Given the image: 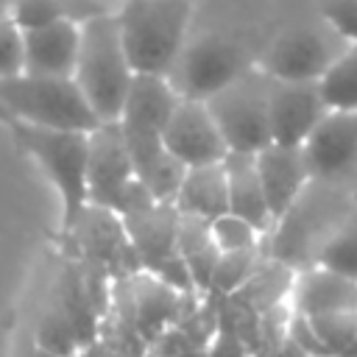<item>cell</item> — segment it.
Returning <instances> with one entry per match:
<instances>
[{
    "instance_id": "obj_29",
    "label": "cell",
    "mask_w": 357,
    "mask_h": 357,
    "mask_svg": "<svg viewBox=\"0 0 357 357\" xmlns=\"http://www.w3.org/2000/svg\"><path fill=\"white\" fill-rule=\"evenodd\" d=\"M265 357H307V354H304L298 346H293L290 340H284L282 346H276V349H273V351H268Z\"/></svg>"
},
{
    "instance_id": "obj_25",
    "label": "cell",
    "mask_w": 357,
    "mask_h": 357,
    "mask_svg": "<svg viewBox=\"0 0 357 357\" xmlns=\"http://www.w3.org/2000/svg\"><path fill=\"white\" fill-rule=\"evenodd\" d=\"M209 231H212V243L218 245V251H243V248H251V245H259L262 243V234L245 223L243 218L231 215V212H223L220 218L209 220Z\"/></svg>"
},
{
    "instance_id": "obj_7",
    "label": "cell",
    "mask_w": 357,
    "mask_h": 357,
    "mask_svg": "<svg viewBox=\"0 0 357 357\" xmlns=\"http://www.w3.org/2000/svg\"><path fill=\"white\" fill-rule=\"evenodd\" d=\"M268 86L271 78L257 67H248L243 75H237L231 84L204 100L229 151L257 153L271 142Z\"/></svg>"
},
{
    "instance_id": "obj_35",
    "label": "cell",
    "mask_w": 357,
    "mask_h": 357,
    "mask_svg": "<svg viewBox=\"0 0 357 357\" xmlns=\"http://www.w3.org/2000/svg\"><path fill=\"white\" fill-rule=\"evenodd\" d=\"M117 3H123V0H117Z\"/></svg>"
},
{
    "instance_id": "obj_12",
    "label": "cell",
    "mask_w": 357,
    "mask_h": 357,
    "mask_svg": "<svg viewBox=\"0 0 357 357\" xmlns=\"http://www.w3.org/2000/svg\"><path fill=\"white\" fill-rule=\"evenodd\" d=\"M162 145L184 167L218 165L229 153L226 139L218 131L206 103L204 100H187V98H178L176 109L170 112L165 131H162Z\"/></svg>"
},
{
    "instance_id": "obj_27",
    "label": "cell",
    "mask_w": 357,
    "mask_h": 357,
    "mask_svg": "<svg viewBox=\"0 0 357 357\" xmlns=\"http://www.w3.org/2000/svg\"><path fill=\"white\" fill-rule=\"evenodd\" d=\"M25 70V53H22V31L6 17L0 25V78L20 75Z\"/></svg>"
},
{
    "instance_id": "obj_18",
    "label": "cell",
    "mask_w": 357,
    "mask_h": 357,
    "mask_svg": "<svg viewBox=\"0 0 357 357\" xmlns=\"http://www.w3.org/2000/svg\"><path fill=\"white\" fill-rule=\"evenodd\" d=\"M223 170H226V190H229V212L251 223L259 234H268L273 229V218L262 195L254 153L229 151L223 159Z\"/></svg>"
},
{
    "instance_id": "obj_8",
    "label": "cell",
    "mask_w": 357,
    "mask_h": 357,
    "mask_svg": "<svg viewBox=\"0 0 357 357\" xmlns=\"http://www.w3.org/2000/svg\"><path fill=\"white\" fill-rule=\"evenodd\" d=\"M248 67H254V56L245 50V45L220 33H206L184 45L173 70L167 73V84L178 98L209 100Z\"/></svg>"
},
{
    "instance_id": "obj_23",
    "label": "cell",
    "mask_w": 357,
    "mask_h": 357,
    "mask_svg": "<svg viewBox=\"0 0 357 357\" xmlns=\"http://www.w3.org/2000/svg\"><path fill=\"white\" fill-rule=\"evenodd\" d=\"M310 324H312V332L318 335L321 346L326 349V357H343L351 349V343L357 340V310L312 315Z\"/></svg>"
},
{
    "instance_id": "obj_6",
    "label": "cell",
    "mask_w": 357,
    "mask_h": 357,
    "mask_svg": "<svg viewBox=\"0 0 357 357\" xmlns=\"http://www.w3.org/2000/svg\"><path fill=\"white\" fill-rule=\"evenodd\" d=\"M346 47L349 45L326 22L293 25L262 47L254 67L273 81H321Z\"/></svg>"
},
{
    "instance_id": "obj_19",
    "label": "cell",
    "mask_w": 357,
    "mask_h": 357,
    "mask_svg": "<svg viewBox=\"0 0 357 357\" xmlns=\"http://www.w3.org/2000/svg\"><path fill=\"white\" fill-rule=\"evenodd\" d=\"M173 206L181 215H192L201 220H215L223 212H229V190H226L223 162L187 167L181 187L173 198Z\"/></svg>"
},
{
    "instance_id": "obj_14",
    "label": "cell",
    "mask_w": 357,
    "mask_h": 357,
    "mask_svg": "<svg viewBox=\"0 0 357 357\" xmlns=\"http://www.w3.org/2000/svg\"><path fill=\"white\" fill-rule=\"evenodd\" d=\"M128 301V329L142 340L153 343L165 329H170L181 310V296L162 284L156 276L139 271L128 279H120Z\"/></svg>"
},
{
    "instance_id": "obj_13",
    "label": "cell",
    "mask_w": 357,
    "mask_h": 357,
    "mask_svg": "<svg viewBox=\"0 0 357 357\" xmlns=\"http://www.w3.org/2000/svg\"><path fill=\"white\" fill-rule=\"evenodd\" d=\"M254 162H257V176L262 184L265 204H268L273 226H276L293 209V204L301 198L307 184L312 181L307 156H304V145L268 142L265 148H259L254 153Z\"/></svg>"
},
{
    "instance_id": "obj_16",
    "label": "cell",
    "mask_w": 357,
    "mask_h": 357,
    "mask_svg": "<svg viewBox=\"0 0 357 357\" xmlns=\"http://www.w3.org/2000/svg\"><path fill=\"white\" fill-rule=\"evenodd\" d=\"M78 39H81V25L75 22H50L22 31V53H25L22 73L73 78L78 59Z\"/></svg>"
},
{
    "instance_id": "obj_1",
    "label": "cell",
    "mask_w": 357,
    "mask_h": 357,
    "mask_svg": "<svg viewBox=\"0 0 357 357\" xmlns=\"http://www.w3.org/2000/svg\"><path fill=\"white\" fill-rule=\"evenodd\" d=\"M190 0H123L114 8L117 33L134 75L167 78L187 45Z\"/></svg>"
},
{
    "instance_id": "obj_17",
    "label": "cell",
    "mask_w": 357,
    "mask_h": 357,
    "mask_svg": "<svg viewBox=\"0 0 357 357\" xmlns=\"http://www.w3.org/2000/svg\"><path fill=\"white\" fill-rule=\"evenodd\" d=\"M290 307L307 318L340 310H357V279L335 273L324 265L301 268L290 287Z\"/></svg>"
},
{
    "instance_id": "obj_30",
    "label": "cell",
    "mask_w": 357,
    "mask_h": 357,
    "mask_svg": "<svg viewBox=\"0 0 357 357\" xmlns=\"http://www.w3.org/2000/svg\"><path fill=\"white\" fill-rule=\"evenodd\" d=\"M0 126H6V128H11V126H14V120H11V114H8V112H6L3 106H0Z\"/></svg>"
},
{
    "instance_id": "obj_26",
    "label": "cell",
    "mask_w": 357,
    "mask_h": 357,
    "mask_svg": "<svg viewBox=\"0 0 357 357\" xmlns=\"http://www.w3.org/2000/svg\"><path fill=\"white\" fill-rule=\"evenodd\" d=\"M321 20L346 45H357V0H324Z\"/></svg>"
},
{
    "instance_id": "obj_3",
    "label": "cell",
    "mask_w": 357,
    "mask_h": 357,
    "mask_svg": "<svg viewBox=\"0 0 357 357\" xmlns=\"http://www.w3.org/2000/svg\"><path fill=\"white\" fill-rule=\"evenodd\" d=\"M0 106L14 123L61 131H92L100 126L73 78L20 73L0 78Z\"/></svg>"
},
{
    "instance_id": "obj_4",
    "label": "cell",
    "mask_w": 357,
    "mask_h": 357,
    "mask_svg": "<svg viewBox=\"0 0 357 357\" xmlns=\"http://www.w3.org/2000/svg\"><path fill=\"white\" fill-rule=\"evenodd\" d=\"M17 145L31 153L61 198V237H67L86 206V134L14 123Z\"/></svg>"
},
{
    "instance_id": "obj_21",
    "label": "cell",
    "mask_w": 357,
    "mask_h": 357,
    "mask_svg": "<svg viewBox=\"0 0 357 357\" xmlns=\"http://www.w3.org/2000/svg\"><path fill=\"white\" fill-rule=\"evenodd\" d=\"M265 257L268 254H262V243L259 245H251V248H243V251H223L218 257V262H215L212 282H209V290L206 293H215V296H231V293H237L254 276V271L259 268V262Z\"/></svg>"
},
{
    "instance_id": "obj_32",
    "label": "cell",
    "mask_w": 357,
    "mask_h": 357,
    "mask_svg": "<svg viewBox=\"0 0 357 357\" xmlns=\"http://www.w3.org/2000/svg\"><path fill=\"white\" fill-rule=\"evenodd\" d=\"M343 357H357V340H354V343H351V349H349V351H346V354H343Z\"/></svg>"
},
{
    "instance_id": "obj_2",
    "label": "cell",
    "mask_w": 357,
    "mask_h": 357,
    "mask_svg": "<svg viewBox=\"0 0 357 357\" xmlns=\"http://www.w3.org/2000/svg\"><path fill=\"white\" fill-rule=\"evenodd\" d=\"M73 81L78 84V89L84 92L89 109L100 123H114L120 117L128 86L134 81V70L126 59L117 33L114 11L81 22Z\"/></svg>"
},
{
    "instance_id": "obj_15",
    "label": "cell",
    "mask_w": 357,
    "mask_h": 357,
    "mask_svg": "<svg viewBox=\"0 0 357 357\" xmlns=\"http://www.w3.org/2000/svg\"><path fill=\"white\" fill-rule=\"evenodd\" d=\"M126 237L139 259L145 273H156L170 257L178 254L176 248V229H178V209L165 201H153L145 209L123 215Z\"/></svg>"
},
{
    "instance_id": "obj_22",
    "label": "cell",
    "mask_w": 357,
    "mask_h": 357,
    "mask_svg": "<svg viewBox=\"0 0 357 357\" xmlns=\"http://www.w3.org/2000/svg\"><path fill=\"white\" fill-rule=\"evenodd\" d=\"M321 92L329 109H357V45H349L321 78Z\"/></svg>"
},
{
    "instance_id": "obj_9",
    "label": "cell",
    "mask_w": 357,
    "mask_h": 357,
    "mask_svg": "<svg viewBox=\"0 0 357 357\" xmlns=\"http://www.w3.org/2000/svg\"><path fill=\"white\" fill-rule=\"evenodd\" d=\"M78 245V254L84 259V268L100 271L114 279H128L139 273V259L126 237L120 215L100 209V206H84L78 215L73 231L64 237Z\"/></svg>"
},
{
    "instance_id": "obj_31",
    "label": "cell",
    "mask_w": 357,
    "mask_h": 357,
    "mask_svg": "<svg viewBox=\"0 0 357 357\" xmlns=\"http://www.w3.org/2000/svg\"><path fill=\"white\" fill-rule=\"evenodd\" d=\"M28 357H56V354H50V351H45V349H39V346H33V349L28 351Z\"/></svg>"
},
{
    "instance_id": "obj_11",
    "label": "cell",
    "mask_w": 357,
    "mask_h": 357,
    "mask_svg": "<svg viewBox=\"0 0 357 357\" xmlns=\"http://www.w3.org/2000/svg\"><path fill=\"white\" fill-rule=\"evenodd\" d=\"M329 112L321 81H273L268 86V128L276 145H304Z\"/></svg>"
},
{
    "instance_id": "obj_24",
    "label": "cell",
    "mask_w": 357,
    "mask_h": 357,
    "mask_svg": "<svg viewBox=\"0 0 357 357\" xmlns=\"http://www.w3.org/2000/svg\"><path fill=\"white\" fill-rule=\"evenodd\" d=\"M36 346L56 354V357H78L81 354V343L75 337V332L70 329L67 318L61 315L59 307L47 310L42 324H39V332H36Z\"/></svg>"
},
{
    "instance_id": "obj_28",
    "label": "cell",
    "mask_w": 357,
    "mask_h": 357,
    "mask_svg": "<svg viewBox=\"0 0 357 357\" xmlns=\"http://www.w3.org/2000/svg\"><path fill=\"white\" fill-rule=\"evenodd\" d=\"M206 357H251V351L229 324L218 321V329L206 343Z\"/></svg>"
},
{
    "instance_id": "obj_33",
    "label": "cell",
    "mask_w": 357,
    "mask_h": 357,
    "mask_svg": "<svg viewBox=\"0 0 357 357\" xmlns=\"http://www.w3.org/2000/svg\"><path fill=\"white\" fill-rule=\"evenodd\" d=\"M106 354H109V357H131V354H120V351H112L109 346H106Z\"/></svg>"
},
{
    "instance_id": "obj_10",
    "label": "cell",
    "mask_w": 357,
    "mask_h": 357,
    "mask_svg": "<svg viewBox=\"0 0 357 357\" xmlns=\"http://www.w3.org/2000/svg\"><path fill=\"white\" fill-rule=\"evenodd\" d=\"M304 156L312 181H354L357 178V109H329L312 137L304 142Z\"/></svg>"
},
{
    "instance_id": "obj_34",
    "label": "cell",
    "mask_w": 357,
    "mask_h": 357,
    "mask_svg": "<svg viewBox=\"0 0 357 357\" xmlns=\"http://www.w3.org/2000/svg\"><path fill=\"white\" fill-rule=\"evenodd\" d=\"M0 25H3V17H0Z\"/></svg>"
},
{
    "instance_id": "obj_5",
    "label": "cell",
    "mask_w": 357,
    "mask_h": 357,
    "mask_svg": "<svg viewBox=\"0 0 357 357\" xmlns=\"http://www.w3.org/2000/svg\"><path fill=\"white\" fill-rule=\"evenodd\" d=\"M156 198L137 178L117 123H100L86 134V204L114 215H131Z\"/></svg>"
},
{
    "instance_id": "obj_20",
    "label": "cell",
    "mask_w": 357,
    "mask_h": 357,
    "mask_svg": "<svg viewBox=\"0 0 357 357\" xmlns=\"http://www.w3.org/2000/svg\"><path fill=\"white\" fill-rule=\"evenodd\" d=\"M114 8L100 0H8V20L20 28H39L50 22H86L100 14H112Z\"/></svg>"
}]
</instances>
